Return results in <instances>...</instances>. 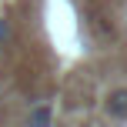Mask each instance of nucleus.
I'll list each match as a JSON object with an SVG mask.
<instances>
[{
  "mask_svg": "<svg viewBox=\"0 0 127 127\" xmlns=\"http://www.w3.org/2000/svg\"><path fill=\"white\" fill-rule=\"evenodd\" d=\"M107 114L117 117V121H127V87L110 90V97H107Z\"/></svg>",
  "mask_w": 127,
  "mask_h": 127,
  "instance_id": "nucleus-1",
  "label": "nucleus"
},
{
  "mask_svg": "<svg viewBox=\"0 0 127 127\" xmlns=\"http://www.w3.org/2000/svg\"><path fill=\"white\" fill-rule=\"evenodd\" d=\"M0 40H7V24L0 20Z\"/></svg>",
  "mask_w": 127,
  "mask_h": 127,
  "instance_id": "nucleus-3",
  "label": "nucleus"
},
{
  "mask_svg": "<svg viewBox=\"0 0 127 127\" xmlns=\"http://www.w3.org/2000/svg\"><path fill=\"white\" fill-rule=\"evenodd\" d=\"M87 127H94V124H87Z\"/></svg>",
  "mask_w": 127,
  "mask_h": 127,
  "instance_id": "nucleus-4",
  "label": "nucleus"
},
{
  "mask_svg": "<svg viewBox=\"0 0 127 127\" xmlns=\"http://www.w3.org/2000/svg\"><path fill=\"white\" fill-rule=\"evenodd\" d=\"M50 121H54L50 104H37V107L30 110V117H27V127H50Z\"/></svg>",
  "mask_w": 127,
  "mask_h": 127,
  "instance_id": "nucleus-2",
  "label": "nucleus"
}]
</instances>
